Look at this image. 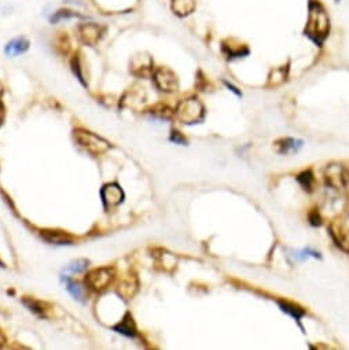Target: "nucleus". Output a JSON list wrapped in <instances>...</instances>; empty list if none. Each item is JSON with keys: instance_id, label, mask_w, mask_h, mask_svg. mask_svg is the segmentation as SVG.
I'll return each instance as SVG.
<instances>
[{"instance_id": "obj_11", "label": "nucleus", "mask_w": 349, "mask_h": 350, "mask_svg": "<svg viewBox=\"0 0 349 350\" xmlns=\"http://www.w3.org/2000/svg\"><path fill=\"white\" fill-rule=\"evenodd\" d=\"M114 331L117 332H120V334H123V335L128 336V338H135L136 334H138V329H136V324H135V321H133V317H132L131 314L127 313L124 316V319L117 326L113 327Z\"/></svg>"}, {"instance_id": "obj_16", "label": "nucleus", "mask_w": 349, "mask_h": 350, "mask_svg": "<svg viewBox=\"0 0 349 350\" xmlns=\"http://www.w3.org/2000/svg\"><path fill=\"white\" fill-rule=\"evenodd\" d=\"M66 288H67V291L70 292L73 298L80 301V302H84V291L76 282H73V280L66 277Z\"/></svg>"}, {"instance_id": "obj_13", "label": "nucleus", "mask_w": 349, "mask_h": 350, "mask_svg": "<svg viewBox=\"0 0 349 350\" xmlns=\"http://www.w3.org/2000/svg\"><path fill=\"white\" fill-rule=\"evenodd\" d=\"M194 7H196V4L193 0H174V3H172V10L180 17L193 13Z\"/></svg>"}, {"instance_id": "obj_10", "label": "nucleus", "mask_w": 349, "mask_h": 350, "mask_svg": "<svg viewBox=\"0 0 349 350\" xmlns=\"http://www.w3.org/2000/svg\"><path fill=\"white\" fill-rule=\"evenodd\" d=\"M28 48H29V41L25 37H15L6 44L4 52L8 57H17L28 51Z\"/></svg>"}, {"instance_id": "obj_25", "label": "nucleus", "mask_w": 349, "mask_h": 350, "mask_svg": "<svg viewBox=\"0 0 349 350\" xmlns=\"http://www.w3.org/2000/svg\"><path fill=\"white\" fill-rule=\"evenodd\" d=\"M1 121H3V107L0 104V124H1Z\"/></svg>"}, {"instance_id": "obj_8", "label": "nucleus", "mask_w": 349, "mask_h": 350, "mask_svg": "<svg viewBox=\"0 0 349 350\" xmlns=\"http://www.w3.org/2000/svg\"><path fill=\"white\" fill-rule=\"evenodd\" d=\"M79 37L80 40L84 44H88V45H95L101 40V37L103 35V28L96 25V23H81L79 25Z\"/></svg>"}, {"instance_id": "obj_12", "label": "nucleus", "mask_w": 349, "mask_h": 350, "mask_svg": "<svg viewBox=\"0 0 349 350\" xmlns=\"http://www.w3.org/2000/svg\"><path fill=\"white\" fill-rule=\"evenodd\" d=\"M303 146V142L301 140H296V139L286 138L281 139L275 143V148L279 154H291L297 153L298 150Z\"/></svg>"}, {"instance_id": "obj_23", "label": "nucleus", "mask_w": 349, "mask_h": 350, "mask_svg": "<svg viewBox=\"0 0 349 350\" xmlns=\"http://www.w3.org/2000/svg\"><path fill=\"white\" fill-rule=\"evenodd\" d=\"M309 220H311V223H312L313 226H319L320 224V217L316 212L312 213V214L309 216Z\"/></svg>"}, {"instance_id": "obj_15", "label": "nucleus", "mask_w": 349, "mask_h": 350, "mask_svg": "<svg viewBox=\"0 0 349 350\" xmlns=\"http://www.w3.org/2000/svg\"><path fill=\"white\" fill-rule=\"evenodd\" d=\"M22 302H23L25 307L29 309L30 312L37 314L39 317H45V309H44V305L40 301H36L35 298H23Z\"/></svg>"}, {"instance_id": "obj_7", "label": "nucleus", "mask_w": 349, "mask_h": 350, "mask_svg": "<svg viewBox=\"0 0 349 350\" xmlns=\"http://www.w3.org/2000/svg\"><path fill=\"white\" fill-rule=\"evenodd\" d=\"M326 182L334 188H344L349 182L348 172L340 164H331L326 168Z\"/></svg>"}, {"instance_id": "obj_18", "label": "nucleus", "mask_w": 349, "mask_h": 350, "mask_svg": "<svg viewBox=\"0 0 349 350\" xmlns=\"http://www.w3.org/2000/svg\"><path fill=\"white\" fill-rule=\"evenodd\" d=\"M70 18H86V17L76 13V11H72V10H59L51 17V22L55 23L62 20H70Z\"/></svg>"}, {"instance_id": "obj_3", "label": "nucleus", "mask_w": 349, "mask_h": 350, "mask_svg": "<svg viewBox=\"0 0 349 350\" xmlns=\"http://www.w3.org/2000/svg\"><path fill=\"white\" fill-rule=\"evenodd\" d=\"M74 135V140L79 143L84 150H87L88 153L92 155H101V154L106 153L110 148V143L108 140H105L101 136L95 135L92 132L86 131L83 128H77L73 132Z\"/></svg>"}, {"instance_id": "obj_27", "label": "nucleus", "mask_w": 349, "mask_h": 350, "mask_svg": "<svg viewBox=\"0 0 349 350\" xmlns=\"http://www.w3.org/2000/svg\"><path fill=\"white\" fill-rule=\"evenodd\" d=\"M0 267H1V268H4V267H6V265H4V263H3L1 260H0Z\"/></svg>"}, {"instance_id": "obj_24", "label": "nucleus", "mask_w": 349, "mask_h": 350, "mask_svg": "<svg viewBox=\"0 0 349 350\" xmlns=\"http://www.w3.org/2000/svg\"><path fill=\"white\" fill-rule=\"evenodd\" d=\"M224 84H226L227 87L230 88V89H231V91H233V92H235V94H237V95L240 96V91H238V89H237V88L234 87L233 84H230V82H227V81H224Z\"/></svg>"}, {"instance_id": "obj_28", "label": "nucleus", "mask_w": 349, "mask_h": 350, "mask_svg": "<svg viewBox=\"0 0 349 350\" xmlns=\"http://www.w3.org/2000/svg\"><path fill=\"white\" fill-rule=\"evenodd\" d=\"M334 1H340V0H334Z\"/></svg>"}, {"instance_id": "obj_19", "label": "nucleus", "mask_w": 349, "mask_h": 350, "mask_svg": "<svg viewBox=\"0 0 349 350\" xmlns=\"http://www.w3.org/2000/svg\"><path fill=\"white\" fill-rule=\"evenodd\" d=\"M297 182L301 184V187H303V188H304L305 191H312L313 175L311 173V172H309V170L300 173L297 177Z\"/></svg>"}, {"instance_id": "obj_20", "label": "nucleus", "mask_w": 349, "mask_h": 350, "mask_svg": "<svg viewBox=\"0 0 349 350\" xmlns=\"http://www.w3.org/2000/svg\"><path fill=\"white\" fill-rule=\"evenodd\" d=\"M88 267V261L87 260H77L72 263L67 268H66V272H70V273H80L83 270L87 269Z\"/></svg>"}, {"instance_id": "obj_14", "label": "nucleus", "mask_w": 349, "mask_h": 350, "mask_svg": "<svg viewBox=\"0 0 349 350\" xmlns=\"http://www.w3.org/2000/svg\"><path fill=\"white\" fill-rule=\"evenodd\" d=\"M279 307H281V309L284 310V313L290 314L293 319H296L298 321L305 314V310L303 308H300L296 304L287 302V301H279Z\"/></svg>"}, {"instance_id": "obj_9", "label": "nucleus", "mask_w": 349, "mask_h": 350, "mask_svg": "<svg viewBox=\"0 0 349 350\" xmlns=\"http://www.w3.org/2000/svg\"><path fill=\"white\" fill-rule=\"evenodd\" d=\"M42 238L44 241L51 243V245H58V246H64V245H73V238L70 235L61 231H50L45 229L42 231Z\"/></svg>"}, {"instance_id": "obj_2", "label": "nucleus", "mask_w": 349, "mask_h": 350, "mask_svg": "<svg viewBox=\"0 0 349 350\" xmlns=\"http://www.w3.org/2000/svg\"><path fill=\"white\" fill-rule=\"evenodd\" d=\"M174 116L177 117V120H180L183 124H199L201 121H204V104L196 98H190V99L182 101L174 110Z\"/></svg>"}, {"instance_id": "obj_26", "label": "nucleus", "mask_w": 349, "mask_h": 350, "mask_svg": "<svg viewBox=\"0 0 349 350\" xmlns=\"http://www.w3.org/2000/svg\"><path fill=\"white\" fill-rule=\"evenodd\" d=\"M3 342H4V335H3V334H1V331H0V345H1Z\"/></svg>"}, {"instance_id": "obj_4", "label": "nucleus", "mask_w": 349, "mask_h": 350, "mask_svg": "<svg viewBox=\"0 0 349 350\" xmlns=\"http://www.w3.org/2000/svg\"><path fill=\"white\" fill-rule=\"evenodd\" d=\"M113 279H114L113 268H96L87 273L86 285L95 291H103L109 287Z\"/></svg>"}, {"instance_id": "obj_1", "label": "nucleus", "mask_w": 349, "mask_h": 350, "mask_svg": "<svg viewBox=\"0 0 349 350\" xmlns=\"http://www.w3.org/2000/svg\"><path fill=\"white\" fill-rule=\"evenodd\" d=\"M330 30V20L326 13V10L320 4L319 1H311L309 3V14H308V22H306L305 35L313 43L322 45L325 39L327 37Z\"/></svg>"}, {"instance_id": "obj_21", "label": "nucleus", "mask_w": 349, "mask_h": 350, "mask_svg": "<svg viewBox=\"0 0 349 350\" xmlns=\"http://www.w3.org/2000/svg\"><path fill=\"white\" fill-rule=\"evenodd\" d=\"M72 69H73V73L77 76V79H79V81H80L81 84L87 87V82L84 81V77H83V74H81L80 62H79V58H73L72 59Z\"/></svg>"}, {"instance_id": "obj_22", "label": "nucleus", "mask_w": 349, "mask_h": 350, "mask_svg": "<svg viewBox=\"0 0 349 350\" xmlns=\"http://www.w3.org/2000/svg\"><path fill=\"white\" fill-rule=\"evenodd\" d=\"M171 142H174L176 144H187V139L184 138L179 131L171 132Z\"/></svg>"}, {"instance_id": "obj_5", "label": "nucleus", "mask_w": 349, "mask_h": 350, "mask_svg": "<svg viewBox=\"0 0 349 350\" xmlns=\"http://www.w3.org/2000/svg\"><path fill=\"white\" fill-rule=\"evenodd\" d=\"M153 80L155 85L158 87L160 91L164 92H174L179 88V80L176 77V74L168 69V67H158L154 70Z\"/></svg>"}, {"instance_id": "obj_6", "label": "nucleus", "mask_w": 349, "mask_h": 350, "mask_svg": "<svg viewBox=\"0 0 349 350\" xmlns=\"http://www.w3.org/2000/svg\"><path fill=\"white\" fill-rule=\"evenodd\" d=\"M124 191L117 183H109L105 184L101 190V198H102L103 206L106 210L113 209L124 201Z\"/></svg>"}, {"instance_id": "obj_17", "label": "nucleus", "mask_w": 349, "mask_h": 350, "mask_svg": "<svg viewBox=\"0 0 349 350\" xmlns=\"http://www.w3.org/2000/svg\"><path fill=\"white\" fill-rule=\"evenodd\" d=\"M286 76H287V69H284V67L274 69L271 72V74H269V85H279V84H282L286 80Z\"/></svg>"}]
</instances>
